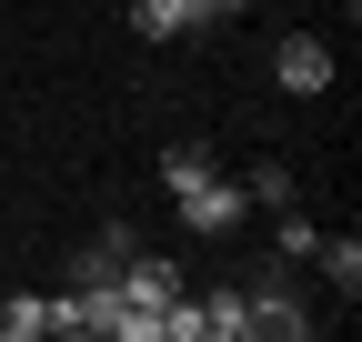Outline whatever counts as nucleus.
<instances>
[{
    "mask_svg": "<svg viewBox=\"0 0 362 342\" xmlns=\"http://www.w3.org/2000/svg\"><path fill=\"white\" fill-rule=\"evenodd\" d=\"M272 81H282V91H302V101H312V91H322V81H332V51H322V40H312V30H292L282 51H272Z\"/></svg>",
    "mask_w": 362,
    "mask_h": 342,
    "instance_id": "nucleus-4",
    "label": "nucleus"
},
{
    "mask_svg": "<svg viewBox=\"0 0 362 342\" xmlns=\"http://www.w3.org/2000/svg\"><path fill=\"white\" fill-rule=\"evenodd\" d=\"M312 262L332 272V292H342V302L362 292V242H352V232H342V242H312Z\"/></svg>",
    "mask_w": 362,
    "mask_h": 342,
    "instance_id": "nucleus-8",
    "label": "nucleus"
},
{
    "mask_svg": "<svg viewBox=\"0 0 362 342\" xmlns=\"http://www.w3.org/2000/svg\"><path fill=\"white\" fill-rule=\"evenodd\" d=\"M131 252H141V242H131L121 222H101V242H81V252H71V282H101V292H111V282H121V262H131Z\"/></svg>",
    "mask_w": 362,
    "mask_h": 342,
    "instance_id": "nucleus-5",
    "label": "nucleus"
},
{
    "mask_svg": "<svg viewBox=\"0 0 362 342\" xmlns=\"http://www.w3.org/2000/svg\"><path fill=\"white\" fill-rule=\"evenodd\" d=\"M232 11H252V0H181V30H211V20H232Z\"/></svg>",
    "mask_w": 362,
    "mask_h": 342,
    "instance_id": "nucleus-12",
    "label": "nucleus"
},
{
    "mask_svg": "<svg viewBox=\"0 0 362 342\" xmlns=\"http://www.w3.org/2000/svg\"><path fill=\"white\" fill-rule=\"evenodd\" d=\"M192 312H202V342H252V302H242V282H232V292H202Z\"/></svg>",
    "mask_w": 362,
    "mask_h": 342,
    "instance_id": "nucleus-6",
    "label": "nucleus"
},
{
    "mask_svg": "<svg viewBox=\"0 0 362 342\" xmlns=\"http://www.w3.org/2000/svg\"><path fill=\"white\" fill-rule=\"evenodd\" d=\"M242 191H252V211H282V201H292V171L262 161V171H242Z\"/></svg>",
    "mask_w": 362,
    "mask_h": 342,
    "instance_id": "nucleus-9",
    "label": "nucleus"
},
{
    "mask_svg": "<svg viewBox=\"0 0 362 342\" xmlns=\"http://www.w3.org/2000/svg\"><path fill=\"white\" fill-rule=\"evenodd\" d=\"M161 182H171V201H181V232H211V242H221V232L252 222V191H242L211 151H192V141L161 151Z\"/></svg>",
    "mask_w": 362,
    "mask_h": 342,
    "instance_id": "nucleus-1",
    "label": "nucleus"
},
{
    "mask_svg": "<svg viewBox=\"0 0 362 342\" xmlns=\"http://www.w3.org/2000/svg\"><path fill=\"white\" fill-rule=\"evenodd\" d=\"M242 302H252V342L272 332V342H302L312 332V312H302V292L282 282V272H262V282H242Z\"/></svg>",
    "mask_w": 362,
    "mask_h": 342,
    "instance_id": "nucleus-2",
    "label": "nucleus"
},
{
    "mask_svg": "<svg viewBox=\"0 0 362 342\" xmlns=\"http://www.w3.org/2000/svg\"><path fill=\"white\" fill-rule=\"evenodd\" d=\"M111 312H121V292H101V282H71L61 302H51V332H71V342H111Z\"/></svg>",
    "mask_w": 362,
    "mask_h": 342,
    "instance_id": "nucleus-3",
    "label": "nucleus"
},
{
    "mask_svg": "<svg viewBox=\"0 0 362 342\" xmlns=\"http://www.w3.org/2000/svg\"><path fill=\"white\" fill-rule=\"evenodd\" d=\"M272 242H282V252H292V262H302V252H312V242H322V232H312V222H302V211L282 201V222H272Z\"/></svg>",
    "mask_w": 362,
    "mask_h": 342,
    "instance_id": "nucleus-11",
    "label": "nucleus"
},
{
    "mask_svg": "<svg viewBox=\"0 0 362 342\" xmlns=\"http://www.w3.org/2000/svg\"><path fill=\"white\" fill-rule=\"evenodd\" d=\"M51 332V302H40V292H11V302H0V342H40Z\"/></svg>",
    "mask_w": 362,
    "mask_h": 342,
    "instance_id": "nucleus-7",
    "label": "nucleus"
},
{
    "mask_svg": "<svg viewBox=\"0 0 362 342\" xmlns=\"http://www.w3.org/2000/svg\"><path fill=\"white\" fill-rule=\"evenodd\" d=\"M131 30L141 40H181V0H131Z\"/></svg>",
    "mask_w": 362,
    "mask_h": 342,
    "instance_id": "nucleus-10",
    "label": "nucleus"
}]
</instances>
